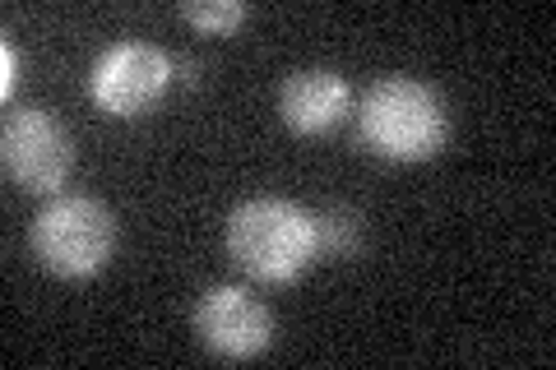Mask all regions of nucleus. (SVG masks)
I'll use <instances>...</instances> for the list:
<instances>
[{
    "label": "nucleus",
    "instance_id": "obj_1",
    "mask_svg": "<svg viewBox=\"0 0 556 370\" xmlns=\"http://www.w3.org/2000/svg\"><path fill=\"white\" fill-rule=\"evenodd\" d=\"M228 255L255 283H292L316 264V214L278 195H255L232 208Z\"/></svg>",
    "mask_w": 556,
    "mask_h": 370
},
{
    "label": "nucleus",
    "instance_id": "obj_2",
    "mask_svg": "<svg viewBox=\"0 0 556 370\" xmlns=\"http://www.w3.org/2000/svg\"><path fill=\"white\" fill-rule=\"evenodd\" d=\"M357 135L371 153L390 157V163H422V157L441 153L450 139L445 102L431 84L390 75L376 79L357 102Z\"/></svg>",
    "mask_w": 556,
    "mask_h": 370
},
{
    "label": "nucleus",
    "instance_id": "obj_3",
    "mask_svg": "<svg viewBox=\"0 0 556 370\" xmlns=\"http://www.w3.org/2000/svg\"><path fill=\"white\" fill-rule=\"evenodd\" d=\"M33 255L56 278H93L116 251V218L93 195H56L33 218Z\"/></svg>",
    "mask_w": 556,
    "mask_h": 370
},
{
    "label": "nucleus",
    "instance_id": "obj_4",
    "mask_svg": "<svg viewBox=\"0 0 556 370\" xmlns=\"http://www.w3.org/2000/svg\"><path fill=\"white\" fill-rule=\"evenodd\" d=\"M177 79V56L153 42H116L89 69V98L98 112L116 120L144 116Z\"/></svg>",
    "mask_w": 556,
    "mask_h": 370
},
{
    "label": "nucleus",
    "instance_id": "obj_5",
    "mask_svg": "<svg viewBox=\"0 0 556 370\" xmlns=\"http://www.w3.org/2000/svg\"><path fill=\"white\" fill-rule=\"evenodd\" d=\"M0 157H5L10 181L24 186L28 195H56L70 167H75V139H70L65 120H56L51 112L20 107L5 116Z\"/></svg>",
    "mask_w": 556,
    "mask_h": 370
},
{
    "label": "nucleus",
    "instance_id": "obj_6",
    "mask_svg": "<svg viewBox=\"0 0 556 370\" xmlns=\"http://www.w3.org/2000/svg\"><path fill=\"white\" fill-rule=\"evenodd\" d=\"M200 343L223 361H251L274 343V315L247 288L218 283L195 302Z\"/></svg>",
    "mask_w": 556,
    "mask_h": 370
},
{
    "label": "nucleus",
    "instance_id": "obj_7",
    "mask_svg": "<svg viewBox=\"0 0 556 370\" xmlns=\"http://www.w3.org/2000/svg\"><path fill=\"white\" fill-rule=\"evenodd\" d=\"M353 112V84L329 65H302L278 84V116L298 135H325Z\"/></svg>",
    "mask_w": 556,
    "mask_h": 370
},
{
    "label": "nucleus",
    "instance_id": "obj_8",
    "mask_svg": "<svg viewBox=\"0 0 556 370\" xmlns=\"http://www.w3.org/2000/svg\"><path fill=\"white\" fill-rule=\"evenodd\" d=\"M362 251V218L353 208H325L316 214V255L320 259H353Z\"/></svg>",
    "mask_w": 556,
    "mask_h": 370
},
{
    "label": "nucleus",
    "instance_id": "obj_9",
    "mask_svg": "<svg viewBox=\"0 0 556 370\" xmlns=\"http://www.w3.org/2000/svg\"><path fill=\"white\" fill-rule=\"evenodd\" d=\"M181 20L200 33H232L251 20V5L247 0H190L181 5Z\"/></svg>",
    "mask_w": 556,
    "mask_h": 370
},
{
    "label": "nucleus",
    "instance_id": "obj_10",
    "mask_svg": "<svg viewBox=\"0 0 556 370\" xmlns=\"http://www.w3.org/2000/svg\"><path fill=\"white\" fill-rule=\"evenodd\" d=\"M0 61H5V75H0V98H14V88H20V51H14V42L5 38L0 42Z\"/></svg>",
    "mask_w": 556,
    "mask_h": 370
}]
</instances>
